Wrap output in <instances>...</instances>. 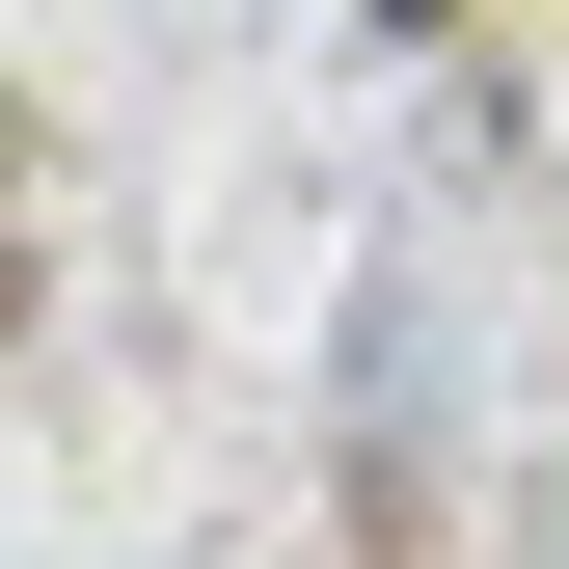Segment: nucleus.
I'll return each mask as SVG.
<instances>
[{"label": "nucleus", "mask_w": 569, "mask_h": 569, "mask_svg": "<svg viewBox=\"0 0 569 569\" xmlns=\"http://www.w3.org/2000/svg\"><path fill=\"white\" fill-rule=\"evenodd\" d=\"M352 28H435V0H352Z\"/></svg>", "instance_id": "obj_1"}]
</instances>
